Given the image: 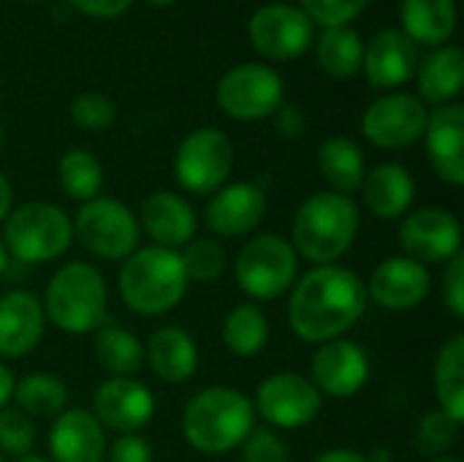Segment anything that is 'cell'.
I'll return each instance as SVG.
<instances>
[{"label":"cell","mask_w":464,"mask_h":462,"mask_svg":"<svg viewBox=\"0 0 464 462\" xmlns=\"http://www.w3.org/2000/svg\"><path fill=\"white\" fill-rule=\"evenodd\" d=\"M367 302L364 280L353 270L324 264L296 278L285 316L291 332L302 343L321 346L345 338L362 321Z\"/></svg>","instance_id":"1"},{"label":"cell","mask_w":464,"mask_h":462,"mask_svg":"<svg viewBox=\"0 0 464 462\" xmlns=\"http://www.w3.org/2000/svg\"><path fill=\"white\" fill-rule=\"evenodd\" d=\"M362 229V212L351 196L334 191L310 193L294 221H291V245L299 259L324 267L337 264L356 242Z\"/></svg>","instance_id":"2"},{"label":"cell","mask_w":464,"mask_h":462,"mask_svg":"<svg viewBox=\"0 0 464 462\" xmlns=\"http://www.w3.org/2000/svg\"><path fill=\"white\" fill-rule=\"evenodd\" d=\"M182 438L198 455H226L256 428L253 400L237 387H207L196 392L182 411Z\"/></svg>","instance_id":"3"},{"label":"cell","mask_w":464,"mask_h":462,"mask_svg":"<svg viewBox=\"0 0 464 462\" xmlns=\"http://www.w3.org/2000/svg\"><path fill=\"white\" fill-rule=\"evenodd\" d=\"M188 275L179 251L139 245L120 267L117 289L128 310L144 319L171 313L188 294Z\"/></svg>","instance_id":"4"},{"label":"cell","mask_w":464,"mask_h":462,"mask_svg":"<svg viewBox=\"0 0 464 462\" xmlns=\"http://www.w3.org/2000/svg\"><path fill=\"white\" fill-rule=\"evenodd\" d=\"M46 324L63 335H92L106 321L109 286L103 272L87 261H68L54 270L44 289Z\"/></svg>","instance_id":"5"},{"label":"cell","mask_w":464,"mask_h":462,"mask_svg":"<svg viewBox=\"0 0 464 462\" xmlns=\"http://www.w3.org/2000/svg\"><path fill=\"white\" fill-rule=\"evenodd\" d=\"M3 245L19 264H49L73 242L71 215L52 202H27L3 221Z\"/></svg>","instance_id":"6"},{"label":"cell","mask_w":464,"mask_h":462,"mask_svg":"<svg viewBox=\"0 0 464 462\" xmlns=\"http://www.w3.org/2000/svg\"><path fill=\"white\" fill-rule=\"evenodd\" d=\"M299 278V256L280 234L250 237L234 259V280L253 302H272L291 291Z\"/></svg>","instance_id":"7"},{"label":"cell","mask_w":464,"mask_h":462,"mask_svg":"<svg viewBox=\"0 0 464 462\" xmlns=\"http://www.w3.org/2000/svg\"><path fill=\"white\" fill-rule=\"evenodd\" d=\"M71 223L76 242L103 261H125L141 240L136 212L111 196H95L84 202Z\"/></svg>","instance_id":"8"},{"label":"cell","mask_w":464,"mask_h":462,"mask_svg":"<svg viewBox=\"0 0 464 462\" xmlns=\"http://www.w3.org/2000/svg\"><path fill=\"white\" fill-rule=\"evenodd\" d=\"M234 172V144L220 128L190 131L174 152V180L193 196H212Z\"/></svg>","instance_id":"9"},{"label":"cell","mask_w":464,"mask_h":462,"mask_svg":"<svg viewBox=\"0 0 464 462\" xmlns=\"http://www.w3.org/2000/svg\"><path fill=\"white\" fill-rule=\"evenodd\" d=\"M285 84L280 74L264 63H239L231 71H226L215 87L218 106L242 123L264 120L277 112L283 103Z\"/></svg>","instance_id":"10"},{"label":"cell","mask_w":464,"mask_h":462,"mask_svg":"<svg viewBox=\"0 0 464 462\" xmlns=\"http://www.w3.org/2000/svg\"><path fill=\"white\" fill-rule=\"evenodd\" d=\"M324 408L321 392L304 373L280 370L264 378L253 398L256 419L261 417L272 430H302L318 419Z\"/></svg>","instance_id":"11"},{"label":"cell","mask_w":464,"mask_h":462,"mask_svg":"<svg viewBox=\"0 0 464 462\" xmlns=\"http://www.w3.org/2000/svg\"><path fill=\"white\" fill-rule=\"evenodd\" d=\"M402 256L430 267L449 264L462 253V226L451 210L443 207H419L400 218L397 231Z\"/></svg>","instance_id":"12"},{"label":"cell","mask_w":464,"mask_h":462,"mask_svg":"<svg viewBox=\"0 0 464 462\" xmlns=\"http://www.w3.org/2000/svg\"><path fill=\"white\" fill-rule=\"evenodd\" d=\"M250 44L258 54L288 63L302 57L313 44V22L299 5L291 3H266L247 22Z\"/></svg>","instance_id":"13"},{"label":"cell","mask_w":464,"mask_h":462,"mask_svg":"<svg viewBox=\"0 0 464 462\" xmlns=\"http://www.w3.org/2000/svg\"><path fill=\"white\" fill-rule=\"evenodd\" d=\"M427 103L411 93H386L362 114V133L381 150H405L421 142L427 128Z\"/></svg>","instance_id":"14"},{"label":"cell","mask_w":464,"mask_h":462,"mask_svg":"<svg viewBox=\"0 0 464 462\" xmlns=\"http://www.w3.org/2000/svg\"><path fill=\"white\" fill-rule=\"evenodd\" d=\"M307 378L321 392V398L351 400L370 381V357L356 340L348 338L321 343L313 351Z\"/></svg>","instance_id":"15"},{"label":"cell","mask_w":464,"mask_h":462,"mask_svg":"<svg viewBox=\"0 0 464 462\" xmlns=\"http://www.w3.org/2000/svg\"><path fill=\"white\" fill-rule=\"evenodd\" d=\"M155 395L152 389L139 381L136 376L106 378L92 392V417L103 425V430L122 433H141L155 417Z\"/></svg>","instance_id":"16"},{"label":"cell","mask_w":464,"mask_h":462,"mask_svg":"<svg viewBox=\"0 0 464 462\" xmlns=\"http://www.w3.org/2000/svg\"><path fill=\"white\" fill-rule=\"evenodd\" d=\"M367 300L389 313L416 310L432 294V272L430 267L397 253L386 256L364 280Z\"/></svg>","instance_id":"17"},{"label":"cell","mask_w":464,"mask_h":462,"mask_svg":"<svg viewBox=\"0 0 464 462\" xmlns=\"http://www.w3.org/2000/svg\"><path fill=\"white\" fill-rule=\"evenodd\" d=\"M421 54L419 44H413L400 27H386L378 30L367 44H364V60L362 71L375 90H397L416 79Z\"/></svg>","instance_id":"18"},{"label":"cell","mask_w":464,"mask_h":462,"mask_svg":"<svg viewBox=\"0 0 464 462\" xmlns=\"http://www.w3.org/2000/svg\"><path fill=\"white\" fill-rule=\"evenodd\" d=\"M266 215V193L256 182H226L204 210V223L215 237L237 240L253 234Z\"/></svg>","instance_id":"19"},{"label":"cell","mask_w":464,"mask_h":462,"mask_svg":"<svg viewBox=\"0 0 464 462\" xmlns=\"http://www.w3.org/2000/svg\"><path fill=\"white\" fill-rule=\"evenodd\" d=\"M432 172L451 188L464 185V109L462 103L435 106L427 117L424 136Z\"/></svg>","instance_id":"20"},{"label":"cell","mask_w":464,"mask_h":462,"mask_svg":"<svg viewBox=\"0 0 464 462\" xmlns=\"http://www.w3.org/2000/svg\"><path fill=\"white\" fill-rule=\"evenodd\" d=\"M139 229L147 231L152 245L182 251L198 231V215L182 193L155 191L139 210Z\"/></svg>","instance_id":"21"},{"label":"cell","mask_w":464,"mask_h":462,"mask_svg":"<svg viewBox=\"0 0 464 462\" xmlns=\"http://www.w3.org/2000/svg\"><path fill=\"white\" fill-rule=\"evenodd\" d=\"M46 447L52 455L49 462H103L109 441L90 408H65L52 419Z\"/></svg>","instance_id":"22"},{"label":"cell","mask_w":464,"mask_h":462,"mask_svg":"<svg viewBox=\"0 0 464 462\" xmlns=\"http://www.w3.org/2000/svg\"><path fill=\"white\" fill-rule=\"evenodd\" d=\"M46 332L44 305L24 289L0 297V359H24L35 351Z\"/></svg>","instance_id":"23"},{"label":"cell","mask_w":464,"mask_h":462,"mask_svg":"<svg viewBox=\"0 0 464 462\" xmlns=\"http://www.w3.org/2000/svg\"><path fill=\"white\" fill-rule=\"evenodd\" d=\"M362 196L367 210L381 221H400L411 212L416 202V180L408 166L386 161L364 174Z\"/></svg>","instance_id":"24"},{"label":"cell","mask_w":464,"mask_h":462,"mask_svg":"<svg viewBox=\"0 0 464 462\" xmlns=\"http://www.w3.org/2000/svg\"><path fill=\"white\" fill-rule=\"evenodd\" d=\"M144 362L166 384H185L198 370V346L182 327H160L144 346Z\"/></svg>","instance_id":"25"},{"label":"cell","mask_w":464,"mask_h":462,"mask_svg":"<svg viewBox=\"0 0 464 462\" xmlns=\"http://www.w3.org/2000/svg\"><path fill=\"white\" fill-rule=\"evenodd\" d=\"M419 82V98L432 106H446L454 103L462 93L464 84V57L462 49L454 44L435 46L416 71Z\"/></svg>","instance_id":"26"},{"label":"cell","mask_w":464,"mask_h":462,"mask_svg":"<svg viewBox=\"0 0 464 462\" xmlns=\"http://www.w3.org/2000/svg\"><path fill=\"white\" fill-rule=\"evenodd\" d=\"M402 33L421 46H443L457 30L454 0H402Z\"/></svg>","instance_id":"27"},{"label":"cell","mask_w":464,"mask_h":462,"mask_svg":"<svg viewBox=\"0 0 464 462\" xmlns=\"http://www.w3.org/2000/svg\"><path fill=\"white\" fill-rule=\"evenodd\" d=\"M318 172L329 185L326 191L351 196L362 188L367 174L364 150L348 136H329L318 147Z\"/></svg>","instance_id":"28"},{"label":"cell","mask_w":464,"mask_h":462,"mask_svg":"<svg viewBox=\"0 0 464 462\" xmlns=\"http://www.w3.org/2000/svg\"><path fill=\"white\" fill-rule=\"evenodd\" d=\"M432 387H435V400L443 414H449L454 422L464 425V335H451L432 368Z\"/></svg>","instance_id":"29"},{"label":"cell","mask_w":464,"mask_h":462,"mask_svg":"<svg viewBox=\"0 0 464 462\" xmlns=\"http://www.w3.org/2000/svg\"><path fill=\"white\" fill-rule=\"evenodd\" d=\"M92 357L109 378L136 376L144 365V343L133 332L103 321L92 332Z\"/></svg>","instance_id":"30"},{"label":"cell","mask_w":464,"mask_h":462,"mask_svg":"<svg viewBox=\"0 0 464 462\" xmlns=\"http://www.w3.org/2000/svg\"><path fill=\"white\" fill-rule=\"evenodd\" d=\"M220 338L234 357L253 359L269 343V319L256 302H239L223 319Z\"/></svg>","instance_id":"31"},{"label":"cell","mask_w":464,"mask_h":462,"mask_svg":"<svg viewBox=\"0 0 464 462\" xmlns=\"http://www.w3.org/2000/svg\"><path fill=\"white\" fill-rule=\"evenodd\" d=\"M315 54H318V65L326 76L337 79V82H348L362 71V60H364V41L362 35L351 27H326L318 35L315 44Z\"/></svg>","instance_id":"32"},{"label":"cell","mask_w":464,"mask_h":462,"mask_svg":"<svg viewBox=\"0 0 464 462\" xmlns=\"http://www.w3.org/2000/svg\"><path fill=\"white\" fill-rule=\"evenodd\" d=\"M11 400L30 419H54L68 408V387L52 373H27L14 384Z\"/></svg>","instance_id":"33"},{"label":"cell","mask_w":464,"mask_h":462,"mask_svg":"<svg viewBox=\"0 0 464 462\" xmlns=\"http://www.w3.org/2000/svg\"><path fill=\"white\" fill-rule=\"evenodd\" d=\"M57 182H60V188H63V193L68 199L84 204V202L101 196V191H103V166L92 152H87L82 147H73L57 163Z\"/></svg>","instance_id":"34"},{"label":"cell","mask_w":464,"mask_h":462,"mask_svg":"<svg viewBox=\"0 0 464 462\" xmlns=\"http://www.w3.org/2000/svg\"><path fill=\"white\" fill-rule=\"evenodd\" d=\"M188 283H218L228 270V253L215 237H193L179 251Z\"/></svg>","instance_id":"35"},{"label":"cell","mask_w":464,"mask_h":462,"mask_svg":"<svg viewBox=\"0 0 464 462\" xmlns=\"http://www.w3.org/2000/svg\"><path fill=\"white\" fill-rule=\"evenodd\" d=\"M459 430H462L459 422H454L449 414L435 408V411L424 414L416 425V449L421 455H427L430 460L440 457V455H451V449L459 438Z\"/></svg>","instance_id":"36"},{"label":"cell","mask_w":464,"mask_h":462,"mask_svg":"<svg viewBox=\"0 0 464 462\" xmlns=\"http://www.w3.org/2000/svg\"><path fill=\"white\" fill-rule=\"evenodd\" d=\"M35 444V425L19 408H0V455L3 457H24Z\"/></svg>","instance_id":"37"},{"label":"cell","mask_w":464,"mask_h":462,"mask_svg":"<svg viewBox=\"0 0 464 462\" xmlns=\"http://www.w3.org/2000/svg\"><path fill=\"white\" fill-rule=\"evenodd\" d=\"M71 120L84 131H106L117 120V109L109 95L87 90L71 101Z\"/></svg>","instance_id":"38"},{"label":"cell","mask_w":464,"mask_h":462,"mask_svg":"<svg viewBox=\"0 0 464 462\" xmlns=\"http://www.w3.org/2000/svg\"><path fill=\"white\" fill-rule=\"evenodd\" d=\"M367 3L370 0H302L299 8L307 14L313 25H321L326 30L351 25L367 8Z\"/></svg>","instance_id":"39"},{"label":"cell","mask_w":464,"mask_h":462,"mask_svg":"<svg viewBox=\"0 0 464 462\" xmlns=\"http://www.w3.org/2000/svg\"><path fill=\"white\" fill-rule=\"evenodd\" d=\"M237 452L239 462H288V447L272 428H253Z\"/></svg>","instance_id":"40"},{"label":"cell","mask_w":464,"mask_h":462,"mask_svg":"<svg viewBox=\"0 0 464 462\" xmlns=\"http://www.w3.org/2000/svg\"><path fill=\"white\" fill-rule=\"evenodd\" d=\"M440 294H443V305L449 308V313L462 321L464 319V253L454 256L446 270H443V286H440Z\"/></svg>","instance_id":"41"},{"label":"cell","mask_w":464,"mask_h":462,"mask_svg":"<svg viewBox=\"0 0 464 462\" xmlns=\"http://www.w3.org/2000/svg\"><path fill=\"white\" fill-rule=\"evenodd\" d=\"M103 462H155V452L141 433H122L106 447Z\"/></svg>","instance_id":"42"},{"label":"cell","mask_w":464,"mask_h":462,"mask_svg":"<svg viewBox=\"0 0 464 462\" xmlns=\"http://www.w3.org/2000/svg\"><path fill=\"white\" fill-rule=\"evenodd\" d=\"M304 125H307L304 112L296 103H280L277 106V112H275V128H277L280 136L299 139L304 133Z\"/></svg>","instance_id":"43"},{"label":"cell","mask_w":464,"mask_h":462,"mask_svg":"<svg viewBox=\"0 0 464 462\" xmlns=\"http://www.w3.org/2000/svg\"><path fill=\"white\" fill-rule=\"evenodd\" d=\"M76 11L87 14V16H95V19H114V16H122L133 0H68Z\"/></svg>","instance_id":"44"},{"label":"cell","mask_w":464,"mask_h":462,"mask_svg":"<svg viewBox=\"0 0 464 462\" xmlns=\"http://www.w3.org/2000/svg\"><path fill=\"white\" fill-rule=\"evenodd\" d=\"M313 462H370V460H367V455H362V452H356V449H345V447H340V449H326V452H321V455H318Z\"/></svg>","instance_id":"45"},{"label":"cell","mask_w":464,"mask_h":462,"mask_svg":"<svg viewBox=\"0 0 464 462\" xmlns=\"http://www.w3.org/2000/svg\"><path fill=\"white\" fill-rule=\"evenodd\" d=\"M14 384H16L14 373H11L8 365L0 359V408H5V406L11 403V398H14Z\"/></svg>","instance_id":"46"},{"label":"cell","mask_w":464,"mask_h":462,"mask_svg":"<svg viewBox=\"0 0 464 462\" xmlns=\"http://www.w3.org/2000/svg\"><path fill=\"white\" fill-rule=\"evenodd\" d=\"M11 210H14V188H11L8 177L0 172V223L8 218Z\"/></svg>","instance_id":"47"},{"label":"cell","mask_w":464,"mask_h":462,"mask_svg":"<svg viewBox=\"0 0 464 462\" xmlns=\"http://www.w3.org/2000/svg\"><path fill=\"white\" fill-rule=\"evenodd\" d=\"M8 270V251H5V245H3V240H0V275Z\"/></svg>","instance_id":"48"},{"label":"cell","mask_w":464,"mask_h":462,"mask_svg":"<svg viewBox=\"0 0 464 462\" xmlns=\"http://www.w3.org/2000/svg\"><path fill=\"white\" fill-rule=\"evenodd\" d=\"M14 462H49L46 457H38V455H24V457H16Z\"/></svg>","instance_id":"49"},{"label":"cell","mask_w":464,"mask_h":462,"mask_svg":"<svg viewBox=\"0 0 464 462\" xmlns=\"http://www.w3.org/2000/svg\"><path fill=\"white\" fill-rule=\"evenodd\" d=\"M430 462H462L457 455H440V457H432Z\"/></svg>","instance_id":"50"},{"label":"cell","mask_w":464,"mask_h":462,"mask_svg":"<svg viewBox=\"0 0 464 462\" xmlns=\"http://www.w3.org/2000/svg\"><path fill=\"white\" fill-rule=\"evenodd\" d=\"M144 3H150V5H171L174 0H144Z\"/></svg>","instance_id":"51"},{"label":"cell","mask_w":464,"mask_h":462,"mask_svg":"<svg viewBox=\"0 0 464 462\" xmlns=\"http://www.w3.org/2000/svg\"><path fill=\"white\" fill-rule=\"evenodd\" d=\"M3 142H5V131H3V125H0V150H3Z\"/></svg>","instance_id":"52"},{"label":"cell","mask_w":464,"mask_h":462,"mask_svg":"<svg viewBox=\"0 0 464 462\" xmlns=\"http://www.w3.org/2000/svg\"><path fill=\"white\" fill-rule=\"evenodd\" d=\"M27 3H44V0H27Z\"/></svg>","instance_id":"53"},{"label":"cell","mask_w":464,"mask_h":462,"mask_svg":"<svg viewBox=\"0 0 464 462\" xmlns=\"http://www.w3.org/2000/svg\"><path fill=\"white\" fill-rule=\"evenodd\" d=\"M0 462H5V457H3V455H0Z\"/></svg>","instance_id":"54"}]
</instances>
